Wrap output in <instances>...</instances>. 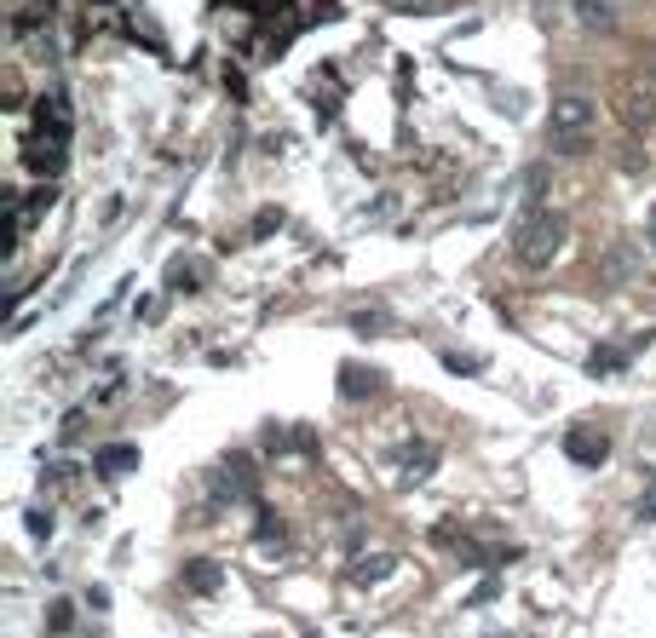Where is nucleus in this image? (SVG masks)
<instances>
[{
  "mask_svg": "<svg viewBox=\"0 0 656 638\" xmlns=\"http://www.w3.org/2000/svg\"><path fill=\"white\" fill-rule=\"evenodd\" d=\"M513 248H518V265H524V271H547L564 248V219L547 213V207H530L524 225H518V236H513Z\"/></svg>",
  "mask_w": 656,
  "mask_h": 638,
  "instance_id": "f257e3e1",
  "label": "nucleus"
},
{
  "mask_svg": "<svg viewBox=\"0 0 656 638\" xmlns=\"http://www.w3.org/2000/svg\"><path fill=\"white\" fill-rule=\"evenodd\" d=\"M593 127H599V104H593V98H582V92H564V98H553L547 138H553L559 150H582L587 138H593Z\"/></svg>",
  "mask_w": 656,
  "mask_h": 638,
  "instance_id": "f03ea898",
  "label": "nucleus"
},
{
  "mask_svg": "<svg viewBox=\"0 0 656 638\" xmlns=\"http://www.w3.org/2000/svg\"><path fill=\"white\" fill-rule=\"evenodd\" d=\"M616 110H622V121H628V133H651L656 127V98L639 87H622L616 92Z\"/></svg>",
  "mask_w": 656,
  "mask_h": 638,
  "instance_id": "7ed1b4c3",
  "label": "nucleus"
},
{
  "mask_svg": "<svg viewBox=\"0 0 656 638\" xmlns=\"http://www.w3.org/2000/svg\"><path fill=\"white\" fill-rule=\"evenodd\" d=\"M564 455L576 460V466H605V460H610V437H605V432H587V426H576V432L564 437Z\"/></svg>",
  "mask_w": 656,
  "mask_h": 638,
  "instance_id": "20e7f679",
  "label": "nucleus"
},
{
  "mask_svg": "<svg viewBox=\"0 0 656 638\" xmlns=\"http://www.w3.org/2000/svg\"><path fill=\"white\" fill-rule=\"evenodd\" d=\"M570 6H576L582 29H593V35H610V29H616V0H570Z\"/></svg>",
  "mask_w": 656,
  "mask_h": 638,
  "instance_id": "39448f33",
  "label": "nucleus"
},
{
  "mask_svg": "<svg viewBox=\"0 0 656 638\" xmlns=\"http://www.w3.org/2000/svg\"><path fill=\"white\" fill-rule=\"evenodd\" d=\"M185 587L190 593H202V598H213L219 587H225V575H219L213 558H196V564H185Z\"/></svg>",
  "mask_w": 656,
  "mask_h": 638,
  "instance_id": "423d86ee",
  "label": "nucleus"
},
{
  "mask_svg": "<svg viewBox=\"0 0 656 638\" xmlns=\"http://www.w3.org/2000/svg\"><path fill=\"white\" fill-rule=\"evenodd\" d=\"M392 570H398V558H392V552H369V558H357V564H352V581H357V587H369V581H386Z\"/></svg>",
  "mask_w": 656,
  "mask_h": 638,
  "instance_id": "0eeeda50",
  "label": "nucleus"
},
{
  "mask_svg": "<svg viewBox=\"0 0 656 638\" xmlns=\"http://www.w3.org/2000/svg\"><path fill=\"white\" fill-rule=\"evenodd\" d=\"M98 472H139V449H127V443H110V449H98Z\"/></svg>",
  "mask_w": 656,
  "mask_h": 638,
  "instance_id": "6e6552de",
  "label": "nucleus"
},
{
  "mask_svg": "<svg viewBox=\"0 0 656 638\" xmlns=\"http://www.w3.org/2000/svg\"><path fill=\"white\" fill-rule=\"evenodd\" d=\"M340 380H346V397H369V391H380V374L375 368H369V374H363V368H340Z\"/></svg>",
  "mask_w": 656,
  "mask_h": 638,
  "instance_id": "1a4fd4ad",
  "label": "nucleus"
},
{
  "mask_svg": "<svg viewBox=\"0 0 656 638\" xmlns=\"http://www.w3.org/2000/svg\"><path fill=\"white\" fill-rule=\"evenodd\" d=\"M29 167H35V173H58V167H64V144H35V150H29Z\"/></svg>",
  "mask_w": 656,
  "mask_h": 638,
  "instance_id": "9d476101",
  "label": "nucleus"
},
{
  "mask_svg": "<svg viewBox=\"0 0 656 638\" xmlns=\"http://www.w3.org/2000/svg\"><path fill=\"white\" fill-rule=\"evenodd\" d=\"M432 460H438V449H421V455H409V466H403V483H426Z\"/></svg>",
  "mask_w": 656,
  "mask_h": 638,
  "instance_id": "9b49d317",
  "label": "nucleus"
},
{
  "mask_svg": "<svg viewBox=\"0 0 656 638\" xmlns=\"http://www.w3.org/2000/svg\"><path fill=\"white\" fill-rule=\"evenodd\" d=\"M47 627H52V633H75V604H64V598H58V604L47 610Z\"/></svg>",
  "mask_w": 656,
  "mask_h": 638,
  "instance_id": "f8f14e48",
  "label": "nucleus"
},
{
  "mask_svg": "<svg viewBox=\"0 0 656 638\" xmlns=\"http://www.w3.org/2000/svg\"><path fill=\"white\" fill-rule=\"evenodd\" d=\"M628 363V351H593L587 357V374H610V368H622Z\"/></svg>",
  "mask_w": 656,
  "mask_h": 638,
  "instance_id": "ddd939ff",
  "label": "nucleus"
},
{
  "mask_svg": "<svg viewBox=\"0 0 656 638\" xmlns=\"http://www.w3.org/2000/svg\"><path fill=\"white\" fill-rule=\"evenodd\" d=\"M352 328H357V334H380V328H386V317H380V311H357Z\"/></svg>",
  "mask_w": 656,
  "mask_h": 638,
  "instance_id": "4468645a",
  "label": "nucleus"
},
{
  "mask_svg": "<svg viewBox=\"0 0 656 638\" xmlns=\"http://www.w3.org/2000/svg\"><path fill=\"white\" fill-rule=\"evenodd\" d=\"M29 535H35V541H47V535H52V518H47V512H29Z\"/></svg>",
  "mask_w": 656,
  "mask_h": 638,
  "instance_id": "2eb2a0df",
  "label": "nucleus"
},
{
  "mask_svg": "<svg viewBox=\"0 0 656 638\" xmlns=\"http://www.w3.org/2000/svg\"><path fill=\"white\" fill-rule=\"evenodd\" d=\"M444 368H455V374H472V368H478V357H455V351H449Z\"/></svg>",
  "mask_w": 656,
  "mask_h": 638,
  "instance_id": "dca6fc26",
  "label": "nucleus"
},
{
  "mask_svg": "<svg viewBox=\"0 0 656 638\" xmlns=\"http://www.w3.org/2000/svg\"><path fill=\"white\" fill-rule=\"evenodd\" d=\"M651 248H656V207H651Z\"/></svg>",
  "mask_w": 656,
  "mask_h": 638,
  "instance_id": "f3484780",
  "label": "nucleus"
}]
</instances>
